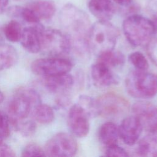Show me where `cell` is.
Returning <instances> with one entry per match:
<instances>
[{
  "label": "cell",
  "mask_w": 157,
  "mask_h": 157,
  "mask_svg": "<svg viewBox=\"0 0 157 157\" xmlns=\"http://www.w3.org/2000/svg\"><path fill=\"white\" fill-rule=\"evenodd\" d=\"M23 28L20 22L15 19L9 21L4 27L3 31L6 38L10 42H20Z\"/></svg>",
  "instance_id": "cell-23"
},
{
  "label": "cell",
  "mask_w": 157,
  "mask_h": 157,
  "mask_svg": "<svg viewBox=\"0 0 157 157\" xmlns=\"http://www.w3.org/2000/svg\"><path fill=\"white\" fill-rule=\"evenodd\" d=\"M134 115L140 120L143 128L148 132L157 131V106L145 101L135 103L132 107Z\"/></svg>",
  "instance_id": "cell-11"
},
{
  "label": "cell",
  "mask_w": 157,
  "mask_h": 157,
  "mask_svg": "<svg viewBox=\"0 0 157 157\" xmlns=\"http://www.w3.org/2000/svg\"><path fill=\"white\" fill-rule=\"evenodd\" d=\"M28 7L35 13L40 20L50 19L56 12L55 4L50 0H37L32 2Z\"/></svg>",
  "instance_id": "cell-17"
},
{
  "label": "cell",
  "mask_w": 157,
  "mask_h": 157,
  "mask_svg": "<svg viewBox=\"0 0 157 157\" xmlns=\"http://www.w3.org/2000/svg\"><path fill=\"white\" fill-rule=\"evenodd\" d=\"M22 156H45L44 150L36 144L27 145L21 152Z\"/></svg>",
  "instance_id": "cell-27"
},
{
  "label": "cell",
  "mask_w": 157,
  "mask_h": 157,
  "mask_svg": "<svg viewBox=\"0 0 157 157\" xmlns=\"http://www.w3.org/2000/svg\"><path fill=\"white\" fill-rule=\"evenodd\" d=\"M9 0H0V13H3L7 9Z\"/></svg>",
  "instance_id": "cell-32"
},
{
  "label": "cell",
  "mask_w": 157,
  "mask_h": 157,
  "mask_svg": "<svg viewBox=\"0 0 157 157\" xmlns=\"http://www.w3.org/2000/svg\"><path fill=\"white\" fill-rule=\"evenodd\" d=\"M59 20L70 39L71 48L80 55H86L90 50L88 36L91 26L88 15L77 7L67 4L60 12Z\"/></svg>",
  "instance_id": "cell-1"
},
{
  "label": "cell",
  "mask_w": 157,
  "mask_h": 157,
  "mask_svg": "<svg viewBox=\"0 0 157 157\" xmlns=\"http://www.w3.org/2000/svg\"><path fill=\"white\" fill-rule=\"evenodd\" d=\"M41 103L40 98L34 90L21 88L16 91L7 105V115L12 126L32 117L35 107Z\"/></svg>",
  "instance_id": "cell-2"
},
{
  "label": "cell",
  "mask_w": 157,
  "mask_h": 157,
  "mask_svg": "<svg viewBox=\"0 0 157 157\" xmlns=\"http://www.w3.org/2000/svg\"><path fill=\"white\" fill-rule=\"evenodd\" d=\"M128 59L131 64L137 70L146 71L148 68V62L143 53L139 52H134L131 53Z\"/></svg>",
  "instance_id": "cell-25"
},
{
  "label": "cell",
  "mask_w": 157,
  "mask_h": 157,
  "mask_svg": "<svg viewBox=\"0 0 157 157\" xmlns=\"http://www.w3.org/2000/svg\"><path fill=\"white\" fill-rule=\"evenodd\" d=\"M147 46L149 57L157 66V38H153Z\"/></svg>",
  "instance_id": "cell-29"
},
{
  "label": "cell",
  "mask_w": 157,
  "mask_h": 157,
  "mask_svg": "<svg viewBox=\"0 0 157 157\" xmlns=\"http://www.w3.org/2000/svg\"><path fill=\"white\" fill-rule=\"evenodd\" d=\"M137 153L142 156H157V131L149 132L139 141Z\"/></svg>",
  "instance_id": "cell-18"
},
{
  "label": "cell",
  "mask_w": 157,
  "mask_h": 157,
  "mask_svg": "<svg viewBox=\"0 0 157 157\" xmlns=\"http://www.w3.org/2000/svg\"><path fill=\"white\" fill-rule=\"evenodd\" d=\"M44 150L48 156H72L77 152V144L71 134L59 132L48 139Z\"/></svg>",
  "instance_id": "cell-9"
},
{
  "label": "cell",
  "mask_w": 157,
  "mask_h": 157,
  "mask_svg": "<svg viewBox=\"0 0 157 157\" xmlns=\"http://www.w3.org/2000/svg\"><path fill=\"white\" fill-rule=\"evenodd\" d=\"M15 156L14 150L4 142H0V156L12 157Z\"/></svg>",
  "instance_id": "cell-30"
},
{
  "label": "cell",
  "mask_w": 157,
  "mask_h": 157,
  "mask_svg": "<svg viewBox=\"0 0 157 157\" xmlns=\"http://www.w3.org/2000/svg\"><path fill=\"white\" fill-rule=\"evenodd\" d=\"M98 61L104 63L110 68L120 67L124 64L125 58L120 52L113 50L105 52L98 56Z\"/></svg>",
  "instance_id": "cell-22"
},
{
  "label": "cell",
  "mask_w": 157,
  "mask_h": 157,
  "mask_svg": "<svg viewBox=\"0 0 157 157\" xmlns=\"http://www.w3.org/2000/svg\"><path fill=\"white\" fill-rule=\"evenodd\" d=\"M16 1H18V0H16Z\"/></svg>",
  "instance_id": "cell-34"
},
{
  "label": "cell",
  "mask_w": 157,
  "mask_h": 157,
  "mask_svg": "<svg viewBox=\"0 0 157 157\" xmlns=\"http://www.w3.org/2000/svg\"><path fill=\"white\" fill-rule=\"evenodd\" d=\"M42 78V83L44 87L53 93H64L70 90L74 84V78L68 73Z\"/></svg>",
  "instance_id": "cell-15"
},
{
  "label": "cell",
  "mask_w": 157,
  "mask_h": 157,
  "mask_svg": "<svg viewBox=\"0 0 157 157\" xmlns=\"http://www.w3.org/2000/svg\"><path fill=\"white\" fill-rule=\"evenodd\" d=\"M88 9L94 17L101 21H109L115 12L112 0H90Z\"/></svg>",
  "instance_id": "cell-16"
},
{
  "label": "cell",
  "mask_w": 157,
  "mask_h": 157,
  "mask_svg": "<svg viewBox=\"0 0 157 157\" xmlns=\"http://www.w3.org/2000/svg\"><path fill=\"white\" fill-rule=\"evenodd\" d=\"M44 26L40 23L23 28L20 42L27 52L37 53L40 50V33Z\"/></svg>",
  "instance_id": "cell-14"
},
{
  "label": "cell",
  "mask_w": 157,
  "mask_h": 157,
  "mask_svg": "<svg viewBox=\"0 0 157 157\" xmlns=\"http://www.w3.org/2000/svg\"><path fill=\"white\" fill-rule=\"evenodd\" d=\"M105 155L107 156H128L126 151L122 147L117 145L116 144L107 146L105 151Z\"/></svg>",
  "instance_id": "cell-28"
},
{
  "label": "cell",
  "mask_w": 157,
  "mask_h": 157,
  "mask_svg": "<svg viewBox=\"0 0 157 157\" xmlns=\"http://www.w3.org/2000/svg\"><path fill=\"white\" fill-rule=\"evenodd\" d=\"M120 35L109 21L98 20L91 25L88 36L89 48L98 56L113 50Z\"/></svg>",
  "instance_id": "cell-4"
},
{
  "label": "cell",
  "mask_w": 157,
  "mask_h": 157,
  "mask_svg": "<svg viewBox=\"0 0 157 157\" xmlns=\"http://www.w3.org/2000/svg\"><path fill=\"white\" fill-rule=\"evenodd\" d=\"M116 4L123 6V7H128L131 6L132 2V0H112Z\"/></svg>",
  "instance_id": "cell-31"
},
{
  "label": "cell",
  "mask_w": 157,
  "mask_h": 157,
  "mask_svg": "<svg viewBox=\"0 0 157 157\" xmlns=\"http://www.w3.org/2000/svg\"><path fill=\"white\" fill-rule=\"evenodd\" d=\"M72 62L61 56H48L34 61L31 64L32 72L41 77H52L69 73Z\"/></svg>",
  "instance_id": "cell-7"
},
{
  "label": "cell",
  "mask_w": 157,
  "mask_h": 157,
  "mask_svg": "<svg viewBox=\"0 0 157 157\" xmlns=\"http://www.w3.org/2000/svg\"><path fill=\"white\" fill-rule=\"evenodd\" d=\"M99 139L106 146L115 144L118 141L119 137L118 128L112 122L102 124L99 130Z\"/></svg>",
  "instance_id": "cell-20"
},
{
  "label": "cell",
  "mask_w": 157,
  "mask_h": 157,
  "mask_svg": "<svg viewBox=\"0 0 157 157\" xmlns=\"http://www.w3.org/2000/svg\"><path fill=\"white\" fill-rule=\"evenodd\" d=\"M122 27L126 39L134 47L147 45L157 32V25L153 20L138 14L127 17Z\"/></svg>",
  "instance_id": "cell-3"
},
{
  "label": "cell",
  "mask_w": 157,
  "mask_h": 157,
  "mask_svg": "<svg viewBox=\"0 0 157 157\" xmlns=\"http://www.w3.org/2000/svg\"><path fill=\"white\" fill-rule=\"evenodd\" d=\"M142 129L139 118L135 115L129 116L123 119L118 128L119 137L126 144L132 145L138 140Z\"/></svg>",
  "instance_id": "cell-12"
},
{
  "label": "cell",
  "mask_w": 157,
  "mask_h": 157,
  "mask_svg": "<svg viewBox=\"0 0 157 157\" xmlns=\"http://www.w3.org/2000/svg\"><path fill=\"white\" fill-rule=\"evenodd\" d=\"M125 86L128 93L134 98H152L157 93V75L145 71H133L128 75Z\"/></svg>",
  "instance_id": "cell-5"
},
{
  "label": "cell",
  "mask_w": 157,
  "mask_h": 157,
  "mask_svg": "<svg viewBox=\"0 0 157 157\" xmlns=\"http://www.w3.org/2000/svg\"><path fill=\"white\" fill-rule=\"evenodd\" d=\"M96 114L103 117L113 118L126 113L129 102L123 96L113 93H108L95 100Z\"/></svg>",
  "instance_id": "cell-8"
},
{
  "label": "cell",
  "mask_w": 157,
  "mask_h": 157,
  "mask_svg": "<svg viewBox=\"0 0 157 157\" xmlns=\"http://www.w3.org/2000/svg\"><path fill=\"white\" fill-rule=\"evenodd\" d=\"M10 124L7 114L0 110V142H4L9 136Z\"/></svg>",
  "instance_id": "cell-26"
},
{
  "label": "cell",
  "mask_w": 157,
  "mask_h": 157,
  "mask_svg": "<svg viewBox=\"0 0 157 157\" xmlns=\"http://www.w3.org/2000/svg\"><path fill=\"white\" fill-rule=\"evenodd\" d=\"M13 126L25 137H29L33 135L36 129V123L33 119H28L18 122Z\"/></svg>",
  "instance_id": "cell-24"
},
{
  "label": "cell",
  "mask_w": 157,
  "mask_h": 157,
  "mask_svg": "<svg viewBox=\"0 0 157 157\" xmlns=\"http://www.w3.org/2000/svg\"><path fill=\"white\" fill-rule=\"evenodd\" d=\"M18 60V53L11 45L0 43V71L10 68Z\"/></svg>",
  "instance_id": "cell-19"
},
{
  "label": "cell",
  "mask_w": 157,
  "mask_h": 157,
  "mask_svg": "<svg viewBox=\"0 0 157 157\" xmlns=\"http://www.w3.org/2000/svg\"><path fill=\"white\" fill-rule=\"evenodd\" d=\"M91 76L94 85L99 88L108 87L118 82L112 68L98 60L91 67Z\"/></svg>",
  "instance_id": "cell-13"
},
{
  "label": "cell",
  "mask_w": 157,
  "mask_h": 157,
  "mask_svg": "<svg viewBox=\"0 0 157 157\" xmlns=\"http://www.w3.org/2000/svg\"><path fill=\"white\" fill-rule=\"evenodd\" d=\"M71 48L69 37L58 29L44 28L40 33V50L48 56H62Z\"/></svg>",
  "instance_id": "cell-6"
},
{
  "label": "cell",
  "mask_w": 157,
  "mask_h": 157,
  "mask_svg": "<svg viewBox=\"0 0 157 157\" xmlns=\"http://www.w3.org/2000/svg\"><path fill=\"white\" fill-rule=\"evenodd\" d=\"M32 118L36 122L42 124H47L54 120V111L48 105L40 103L33 110Z\"/></svg>",
  "instance_id": "cell-21"
},
{
  "label": "cell",
  "mask_w": 157,
  "mask_h": 157,
  "mask_svg": "<svg viewBox=\"0 0 157 157\" xmlns=\"http://www.w3.org/2000/svg\"><path fill=\"white\" fill-rule=\"evenodd\" d=\"M88 111L78 102L74 104L69 109L67 124L72 133L78 137H84L89 132V117Z\"/></svg>",
  "instance_id": "cell-10"
},
{
  "label": "cell",
  "mask_w": 157,
  "mask_h": 157,
  "mask_svg": "<svg viewBox=\"0 0 157 157\" xmlns=\"http://www.w3.org/2000/svg\"><path fill=\"white\" fill-rule=\"evenodd\" d=\"M4 99V94H3V93L0 91V104L3 102Z\"/></svg>",
  "instance_id": "cell-33"
}]
</instances>
